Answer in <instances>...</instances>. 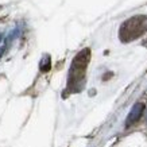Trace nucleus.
I'll return each instance as SVG.
<instances>
[{
	"mask_svg": "<svg viewBox=\"0 0 147 147\" xmlns=\"http://www.w3.org/2000/svg\"><path fill=\"white\" fill-rule=\"evenodd\" d=\"M88 62H89V50L85 49L74 58V61L71 63L70 73H69V86L71 89L80 88V82L84 80Z\"/></svg>",
	"mask_w": 147,
	"mask_h": 147,
	"instance_id": "obj_2",
	"label": "nucleus"
},
{
	"mask_svg": "<svg viewBox=\"0 0 147 147\" xmlns=\"http://www.w3.org/2000/svg\"><path fill=\"white\" fill-rule=\"evenodd\" d=\"M147 31V16L139 15L128 19L120 28V39L123 42H129L132 39H136Z\"/></svg>",
	"mask_w": 147,
	"mask_h": 147,
	"instance_id": "obj_1",
	"label": "nucleus"
},
{
	"mask_svg": "<svg viewBox=\"0 0 147 147\" xmlns=\"http://www.w3.org/2000/svg\"><path fill=\"white\" fill-rule=\"evenodd\" d=\"M143 109H144V105H143L142 102L135 104L134 108H132V109H131V112H129L128 117H127V123H125V124H127V125H131L132 123H135V121H136L139 117L142 116Z\"/></svg>",
	"mask_w": 147,
	"mask_h": 147,
	"instance_id": "obj_3",
	"label": "nucleus"
}]
</instances>
